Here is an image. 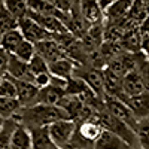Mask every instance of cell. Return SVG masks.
I'll return each mask as SVG.
<instances>
[{"mask_svg":"<svg viewBox=\"0 0 149 149\" xmlns=\"http://www.w3.org/2000/svg\"><path fill=\"white\" fill-rule=\"evenodd\" d=\"M14 118L27 130L49 127L52 122L61 119H70L63 107L49 104H33L29 107H21V110Z\"/></svg>","mask_w":149,"mask_h":149,"instance_id":"cell-1","label":"cell"},{"mask_svg":"<svg viewBox=\"0 0 149 149\" xmlns=\"http://www.w3.org/2000/svg\"><path fill=\"white\" fill-rule=\"evenodd\" d=\"M93 119L100 124V125L103 127V130H107L110 133H113V134L118 136V137H121L124 142H127L133 149L139 148L136 131L130 125H127L125 122H122L121 119L112 116L106 110H97L94 113V116H93Z\"/></svg>","mask_w":149,"mask_h":149,"instance_id":"cell-2","label":"cell"},{"mask_svg":"<svg viewBox=\"0 0 149 149\" xmlns=\"http://www.w3.org/2000/svg\"><path fill=\"white\" fill-rule=\"evenodd\" d=\"M78 124L72 119H61L57 122H52L48 127L49 136H51L52 142L57 145V148H66L72 143L74 134H76Z\"/></svg>","mask_w":149,"mask_h":149,"instance_id":"cell-3","label":"cell"},{"mask_svg":"<svg viewBox=\"0 0 149 149\" xmlns=\"http://www.w3.org/2000/svg\"><path fill=\"white\" fill-rule=\"evenodd\" d=\"M103 110H106L112 116L121 119L122 122H125L127 125H130L133 130H136V125H137L139 121L136 119L134 113L131 112V109L128 107L127 103L118 100V98H115L113 95L104 94V97H103Z\"/></svg>","mask_w":149,"mask_h":149,"instance_id":"cell-4","label":"cell"},{"mask_svg":"<svg viewBox=\"0 0 149 149\" xmlns=\"http://www.w3.org/2000/svg\"><path fill=\"white\" fill-rule=\"evenodd\" d=\"M18 30L21 31L24 39L34 43V45L52 37L51 33H49L48 30H45L39 22H36L30 17H26V18H22V19L18 21Z\"/></svg>","mask_w":149,"mask_h":149,"instance_id":"cell-5","label":"cell"},{"mask_svg":"<svg viewBox=\"0 0 149 149\" xmlns=\"http://www.w3.org/2000/svg\"><path fill=\"white\" fill-rule=\"evenodd\" d=\"M102 133H103V127H102L97 121H94L93 118L81 122L79 127L76 128V136H79L78 148H82L81 143H85V148L88 146V145H93V146H94V143H95L97 139L102 136ZM78 148H76V149H78Z\"/></svg>","mask_w":149,"mask_h":149,"instance_id":"cell-6","label":"cell"},{"mask_svg":"<svg viewBox=\"0 0 149 149\" xmlns=\"http://www.w3.org/2000/svg\"><path fill=\"white\" fill-rule=\"evenodd\" d=\"M76 76L85 81V84L100 97H104V78H103V70H98L94 67H86V69H76Z\"/></svg>","mask_w":149,"mask_h":149,"instance_id":"cell-7","label":"cell"},{"mask_svg":"<svg viewBox=\"0 0 149 149\" xmlns=\"http://www.w3.org/2000/svg\"><path fill=\"white\" fill-rule=\"evenodd\" d=\"M15 81L17 85V98L21 103L22 107H29L33 104H37V97H39V88L33 82H26V81Z\"/></svg>","mask_w":149,"mask_h":149,"instance_id":"cell-8","label":"cell"},{"mask_svg":"<svg viewBox=\"0 0 149 149\" xmlns=\"http://www.w3.org/2000/svg\"><path fill=\"white\" fill-rule=\"evenodd\" d=\"M78 67H79V63L73 61L69 57H63V58H60V60L49 64V73H51V76H54V78L67 81L72 76H74Z\"/></svg>","mask_w":149,"mask_h":149,"instance_id":"cell-9","label":"cell"},{"mask_svg":"<svg viewBox=\"0 0 149 149\" xmlns=\"http://www.w3.org/2000/svg\"><path fill=\"white\" fill-rule=\"evenodd\" d=\"M79 8L88 26H94V24H100L104 21V15L100 9L98 0H79Z\"/></svg>","mask_w":149,"mask_h":149,"instance_id":"cell-10","label":"cell"},{"mask_svg":"<svg viewBox=\"0 0 149 149\" xmlns=\"http://www.w3.org/2000/svg\"><path fill=\"white\" fill-rule=\"evenodd\" d=\"M36 52L39 54L42 58H45L48 61V64L54 63V61L60 60L66 57L64 51L60 48V45L54 40V37H51V39H46V40H42L36 45Z\"/></svg>","mask_w":149,"mask_h":149,"instance_id":"cell-11","label":"cell"},{"mask_svg":"<svg viewBox=\"0 0 149 149\" xmlns=\"http://www.w3.org/2000/svg\"><path fill=\"white\" fill-rule=\"evenodd\" d=\"M9 76H12L17 81H26V82H33L34 81V74L30 70V66L26 61H21L19 58H17L15 55L10 54V60H9V67H8V73Z\"/></svg>","mask_w":149,"mask_h":149,"instance_id":"cell-12","label":"cell"},{"mask_svg":"<svg viewBox=\"0 0 149 149\" xmlns=\"http://www.w3.org/2000/svg\"><path fill=\"white\" fill-rule=\"evenodd\" d=\"M127 104L137 121L149 119V91H143L142 94L130 97Z\"/></svg>","mask_w":149,"mask_h":149,"instance_id":"cell-13","label":"cell"},{"mask_svg":"<svg viewBox=\"0 0 149 149\" xmlns=\"http://www.w3.org/2000/svg\"><path fill=\"white\" fill-rule=\"evenodd\" d=\"M66 95L64 86L51 84L46 88H42L39 91V97H37V104H49V106H58L60 100Z\"/></svg>","mask_w":149,"mask_h":149,"instance_id":"cell-14","label":"cell"},{"mask_svg":"<svg viewBox=\"0 0 149 149\" xmlns=\"http://www.w3.org/2000/svg\"><path fill=\"white\" fill-rule=\"evenodd\" d=\"M134 5V0H116V2L109 6L104 12V21L106 22H113V21H119L122 18H125Z\"/></svg>","mask_w":149,"mask_h":149,"instance_id":"cell-15","label":"cell"},{"mask_svg":"<svg viewBox=\"0 0 149 149\" xmlns=\"http://www.w3.org/2000/svg\"><path fill=\"white\" fill-rule=\"evenodd\" d=\"M122 91L128 98L133 95L142 94L145 91V85H143L139 70H133L122 78Z\"/></svg>","mask_w":149,"mask_h":149,"instance_id":"cell-16","label":"cell"},{"mask_svg":"<svg viewBox=\"0 0 149 149\" xmlns=\"http://www.w3.org/2000/svg\"><path fill=\"white\" fill-rule=\"evenodd\" d=\"M93 149H133L127 142H124L116 134L110 133L107 130H103L102 136L97 139Z\"/></svg>","mask_w":149,"mask_h":149,"instance_id":"cell-17","label":"cell"},{"mask_svg":"<svg viewBox=\"0 0 149 149\" xmlns=\"http://www.w3.org/2000/svg\"><path fill=\"white\" fill-rule=\"evenodd\" d=\"M30 133H31V149H60L52 142L48 127L34 128L30 130Z\"/></svg>","mask_w":149,"mask_h":149,"instance_id":"cell-18","label":"cell"},{"mask_svg":"<svg viewBox=\"0 0 149 149\" xmlns=\"http://www.w3.org/2000/svg\"><path fill=\"white\" fill-rule=\"evenodd\" d=\"M142 39H143V36H142L139 27H136V29H131L124 33L119 42L125 52H140L142 51Z\"/></svg>","mask_w":149,"mask_h":149,"instance_id":"cell-19","label":"cell"},{"mask_svg":"<svg viewBox=\"0 0 149 149\" xmlns=\"http://www.w3.org/2000/svg\"><path fill=\"white\" fill-rule=\"evenodd\" d=\"M24 37L21 34V31L18 29L15 30H10L2 34V40H0V48H3L6 52L9 54H14L17 51V48L22 43Z\"/></svg>","mask_w":149,"mask_h":149,"instance_id":"cell-20","label":"cell"},{"mask_svg":"<svg viewBox=\"0 0 149 149\" xmlns=\"http://www.w3.org/2000/svg\"><path fill=\"white\" fill-rule=\"evenodd\" d=\"M10 149H31V133L21 124L12 136Z\"/></svg>","mask_w":149,"mask_h":149,"instance_id":"cell-21","label":"cell"},{"mask_svg":"<svg viewBox=\"0 0 149 149\" xmlns=\"http://www.w3.org/2000/svg\"><path fill=\"white\" fill-rule=\"evenodd\" d=\"M3 8L10 15H14L18 21L26 18L29 14V6L26 0H3Z\"/></svg>","mask_w":149,"mask_h":149,"instance_id":"cell-22","label":"cell"},{"mask_svg":"<svg viewBox=\"0 0 149 149\" xmlns=\"http://www.w3.org/2000/svg\"><path fill=\"white\" fill-rule=\"evenodd\" d=\"M18 125H19V122L15 118L6 119L5 127L2 128V131H0V149H10L12 136H14Z\"/></svg>","mask_w":149,"mask_h":149,"instance_id":"cell-23","label":"cell"},{"mask_svg":"<svg viewBox=\"0 0 149 149\" xmlns=\"http://www.w3.org/2000/svg\"><path fill=\"white\" fill-rule=\"evenodd\" d=\"M21 103L18 102V98H5L0 97V115L5 119L14 118L18 112L21 110Z\"/></svg>","mask_w":149,"mask_h":149,"instance_id":"cell-24","label":"cell"},{"mask_svg":"<svg viewBox=\"0 0 149 149\" xmlns=\"http://www.w3.org/2000/svg\"><path fill=\"white\" fill-rule=\"evenodd\" d=\"M134 131L137 136L139 149H149V119L139 121Z\"/></svg>","mask_w":149,"mask_h":149,"instance_id":"cell-25","label":"cell"},{"mask_svg":"<svg viewBox=\"0 0 149 149\" xmlns=\"http://www.w3.org/2000/svg\"><path fill=\"white\" fill-rule=\"evenodd\" d=\"M36 54H37V52H36V45L24 39V40H22V43L17 48V51H15L14 54H12V55H15V57H17V58H19L21 61L30 63V60H31Z\"/></svg>","mask_w":149,"mask_h":149,"instance_id":"cell-26","label":"cell"},{"mask_svg":"<svg viewBox=\"0 0 149 149\" xmlns=\"http://www.w3.org/2000/svg\"><path fill=\"white\" fill-rule=\"evenodd\" d=\"M0 97L17 98V85L14 78L9 74H3L2 81H0Z\"/></svg>","mask_w":149,"mask_h":149,"instance_id":"cell-27","label":"cell"},{"mask_svg":"<svg viewBox=\"0 0 149 149\" xmlns=\"http://www.w3.org/2000/svg\"><path fill=\"white\" fill-rule=\"evenodd\" d=\"M15 29H18V19L14 15H10L5 8H2L0 9V34Z\"/></svg>","mask_w":149,"mask_h":149,"instance_id":"cell-28","label":"cell"},{"mask_svg":"<svg viewBox=\"0 0 149 149\" xmlns=\"http://www.w3.org/2000/svg\"><path fill=\"white\" fill-rule=\"evenodd\" d=\"M29 66H30V70H31V73L34 74V76H36V74L48 73V72H49V64H48V61H46L45 58H42L39 54H36V55L30 60Z\"/></svg>","mask_w":149,"mask_h":149,"instance_id":"cell-29","label":"cell"},{"mask_svg":"<svg viewBox=\"0 0 149 149\" xmlns=\"http://www.w3.org/2000/svg\"><path fill=\"white\" fill-rule=\"evenodd\" d=\"M46 2L64 14H72L74 9L79 8V0H46Z\"/></svg>","mask_w":149,"mask_h":149,"instance_id":"cell-30","label":"cell"},{"mask_svg":"<svg viewBox=\"0 0 149 149\" xmlns=\"http://www.w3.org/2000/svg\"><path fill=\"white\" fill-rule=\"evenodd\" d=\"M33 84L37 86L39 90H42V88H46V86H49L52 84V76H51V73H40V74H36L34 76V81H33Z\"/></svg>","mask_w":149,"mask_h":149,"instance_id":"cell-31","label":"cell"},{"mask_svg":"<svg viewBox=\"0 0 149 149\" xmlns=\"http://www.w3.org/2000/svg\"><path fill=\"white\" fill-rule=\"evenodd\" d=\"M140 76H142V81H143V85H145V91H149V61H143L140 64V67L137 69Z\"/></svg>","mask_w":149,"mask_h":149,"instance_id":"cell-32","label":"cell"},{"mask_svg":"<svg viewBox=\"0 0 149 149\" xmlns=\"http://www.w3.org/2000/svg\"><path fill=\"white\" fill-rule=\"evenodd\" d=\"M9 60H10V54L6 52L3 48H0V74H2V76L8 73Z\"/></svg>","mask_w":149,"mask_h":149,"instance_id":"cell-33","label":"cell"},{"mask_svg":"<svg viewBox=\"0 0 149 149\" xmlns=\"http://www.w3.org/2000/svg\"><path fill=\"white\" fill-rule=\"evenodd\" d=\"M142 54L149 61V36H143L142 39Z\"/></svg>","mask_w":149,"mask_h":149,"instance_id":"cell-34","label":"cell"},{"mask_svg":"<svg viewBox=\"0 0 149 149\" xmlns=\"http://www.w3.org/2000/svg\"><path fill=\"white\" fill-rule=\"evenodd\" d=\"M139 30H140L142 36H149V15L139 24Z\"/></svg>","mask_w":149,"mask_h":149,"instance_id":"cell-35","label":"cell"},{"mask_svg":"<svg viewBox=\"0 0 149 149\" xmlns=\"http://www.w3.org/2000/svg\"><path fill=\"white\" fill-rule=\"evenodd\" d=\"M115 2H116V0H98V5H100V9L104 12L109 6H112Z\"/></svg>","mask_w":149,"mask_h":149,"instance_id":"cell-36","label":"cell"},{"mask_svg":"<svg viewBox=\"0 0 149 149\" xmlns=\"http://www.w3.org/2000/svg\"><path fill=\"white\" fill-rule=\"evenodd\" d=\"M5 122H6V119H5L2 115H0V131H2V128L5 127Z\"/></svg>","mask_w":149,"mask_h":149,"instance_id":"cell-37","label":"cell"},{"mask_svg":"<svg viewBox=\"0 0 149 149\" xmlns=\"http://www.w3.org/2000/svg\"><path fill=\"white\" fill-rule=\"evenodd\" d=\"M61 149H76V148H73L72 145H69V146H66V148H61Z\"/></svg>","mask_w":149,"mask_h":149,"instance_id":"cell-38","label":"cell"},{"mask_svg":"<svg viewBox=\"0 0 149 149\" xmlns=\"http://www.w3.org/2000/svg\"><path fill=\"white\" fill-rule=\"evenodd\" d=\"M0 6H3V0H0Z\"/></svg>","mask_w":149,"mask_h":149,"instance_id":"cell-39","label":"cell"},{"mask_svg":"<svg viewBox=\"0 0 149 149\" xmlns=\"http://www.w3.org/2000/svg\"><path fill=\"white\" fill-rule=\"evenodd\" d=\"M2 78H3V76H2V74H0V81H2Z\"/></svg>","mask_w":149,"mask_h":149,"instance_id":"cell-40","label":"cell"},{"mask_svg":"<svg viewBox=\"0 0 149 149\" xmlns=\"http://www.w3.org/2000/svg\"><path fill=\"white\" fill-rule=\"evenodd\" d=\"M0 40H2V34H0Z\"/></svg>","mask_w":149,"mask_h":149,"instance_id":"cell-41","label":"cell"},{"mask_svg":"<svg viewBox=\"0 0 149 149\" xmlns=\"http://www.w3.org/2000/svg\"><path fill=\"white\" fill-rule=\"evenodd\" d=\"M2 8H3V6H0V9H2Z\"/></svg>","mask_w":149,"mask_h":149,"instance_id":"cell-42","label":"cell"},{"mask_svg":"<svg viewBox=\"0 0 149 149\" xmlns=\"http://www.w3.org/2000/svg\"><path fill=\"white\" fill-rule=\"evenodd\" d=\"M78 149H82V148H78Z\"/></svg>","mask_w":149,"mask_h":149,"instance_id":"cell-43","label":"cell"},{"mask_svg":"<svg viewBox=\"0 0 149 149\" xmlns=\"http://www.w3.org/2000/svg\"><path fill=\"white\" fill-rule=\"evenodd\" d=\"M137 149H139V148H137Z\"/></svg>","mask_w":149,"mask_h":149,"instance_id":"cell-44","label":"cell"}]
</instances>
